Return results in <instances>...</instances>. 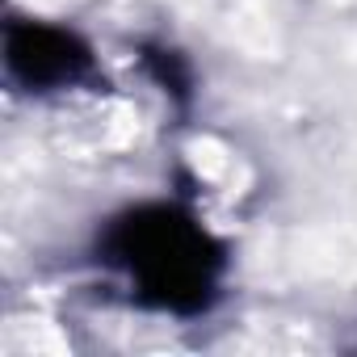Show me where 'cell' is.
Returning <instances> with one entry per match:
<instances>
[{
  "label": "cell",
  "instance_id": "1",
  "mask_svg": "<svg viewBox=\"0 0 357 357\" xmlns=\"http://www.w3.org/2000/svg\"><path fill=\"white\" fill-rule=\"evenodd\" d=\"M109 265H118L135 294L172 315H198L215 303L223 278V248L181 206H139L114 219L101 240Z\"/></svg>",
  "mask_w": 357,
  "mask_h": 357
},
{
  "label": "cell",
  "instance_id": "2",
  "mask_svg": "<svg viewBox=\"0 0 357 357\" xmlns=\"http://www.w3.org/2000/svg\"><path fill=\"white\" fill-rule=\"evenodd\" d=\"M5 63L9 76L34 93L72 89L93 72V51L59 26L47 22H13L5 34Z\"/></svg>",
  "mask_w": 357,
  "mask_h": 357
}]
</instances>
